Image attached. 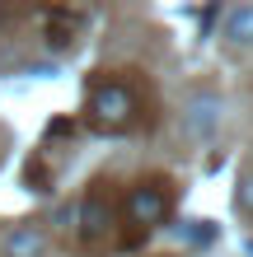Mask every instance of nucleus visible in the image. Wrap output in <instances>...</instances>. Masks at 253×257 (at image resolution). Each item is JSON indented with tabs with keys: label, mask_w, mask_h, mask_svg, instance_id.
I'll use <instances>...</instances> for the list:
<instances>
[{
	"label": "nucleus",
	"mask_w": 253,
	"mask_h": 257,
	"mask_svg": "<svg viewBox=\"0 0 253 257\" xmlns=\"http://www.w3.org/2000/svg\"><path fill=\"white\" fill-rule=\"evenodd\" d=\"M183 122H188V136H197V141H202V136H211L216 122H220V98L216 94H192Z\"/></svg>",
	"instance_id": "obj_5"
},
{
	"label": "nucleus",
	"mask_w": 253,
	"mask_h": 257,
	"mask_svg": "<svg viewBox=\"0 0 253 257\" xmlns=\"http://www.w3.org/2000/svg\"><path fill=\"white\" fill-rule=\"evenodd\" d=\"M248 173H253V169H248Z\"/></svg>",
	"instance_id": "obj_8"
},
{
	"label": "nucleus",
	"mask_w": 253,
	"mask_h": 257,
	"mask_svg": "<svg viewBox=\"0 0 253 257\" xmlns=\"http://www.w3.org/2000/svg\"><path fill=\"white\" fill-rule=\"evenodd\" d=\"M117 229H122V201L113 196V183L99 178L80 201V238H85V248L103 252L117 238Z\"/></svg>",
	"instance_id": "obj_3"
},
{
	"label": "nucleus",
	"mask_w": 253,
	"mask_h": 257,
	"mask_svg": "<svg viewBox=\"0 0 253 257\" xmlns=\"http://www.w3.org/2000/svg\"><path fill=\"white\" fill-rule=\"evenodd\" d=\"M80 24H85V14H80V10H52V14H47V47L66 52L70 42H75Z\"/></svg>",
	"instance_id": "obj_6"
},
{
	"label": "nucleus",
	"mask_w": 253,
	"mask_h": 257,
	"mask_svg": "<svg viewBox=\"0 0 253 257\" xmlns=\"http://www.w3.org/2000/svg\"><path fill=\"white\" fill-rule=\"evenodd\" d=\"M174 196H178L174 178H164V173L136 178V183L122 192V224L127 229H141V234L159 229V224L169 220V210H174Z\"/></svg>",
	"instance_id": "obj_2"
},
{
	"label": "nucleus",
	"mask_w": 253,
	"mask_h": 257,
	"mask_svg": "<svg viewBox=\"0 0 253 257\" xmlns=\"http://www.w3.org/2000/svg\"><path fill=\"white\" fill-rule=\"evenodd\" d=\"M225 38L234 47H253V5H239L225 14Z\"/></svg>",
	"instance_id": "obj_7"
},
{
	"label": "nucleus",
	"mask_w": 253,
	"mask_h": 257,
	"mask_svg": "<svg viewBox=\"0 0 253 257\" xmlns=\"http://www.w3.org/2000/svg\"><path fill=\"white\" fill-rule=\"evenodd\" d=\"M42 252H47V229L42 224L24 220L5 234V257H42Z\"/></svg>",
	"instance_id": "obj_4"
},
{
	"label": "nucleus",
	"mask_w": 253,
	"mask_h": 257,
	"mask_svg": "<svg viewBox=\"0 0 253 257\" xmlns=\"http://www.w3.org/2000/svg\"><path fill=\"white\" fill-rule=\"evenodd\" d=\"M85 117L94 131H136L150 122V108H145L141 89L131 80H113V75H99L85 94Z\"/></svg>",
	"instance_id": "obj_1"
}]
</instances>
